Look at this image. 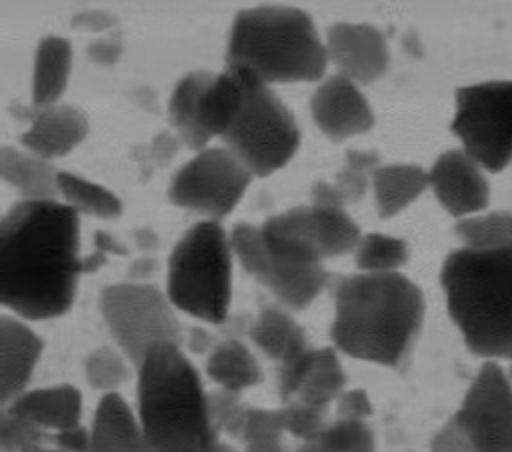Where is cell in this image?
<instances>
[{"label": "cell", "mask_w": 512, "mask_h": 452, "mask_svg": "<svg viewBox=\"0 0 512 452\" xmlns=\"http://www.w3.org/2000/svg\"><path fill=\"white\" fill-rule=\"evenodd\" d=\"M78 212L58 200H22L0 226V300L16 316L48 320L70 310L84 260Z\"/></svg>", "instance_id": "obj_1"}, {"label": "cell", "mask_w": 512, "mask_h": 452, "mask_svg": "<svg viewBox=\"0 0 512 452\" xmlns=\"http://www.w3.org/2000/svg\"><path fill=\"white\" fill-rule=\"evenodd\" d=\"M422 290L400 272L350 274L334 282L330 338L338 352L402 368L424 322Z\"/></svg>", "instance_id": "obj_2"}, {"label": "cell", "mask_w": 512, "mask_h": 452, "mask_svg": "<svg viewBox=\"0 0 512 452\" xmlns=\"http://www.w3.org/2000/svg\"><path fill=\"white\" fill-rule=\"evenodd\" d=\"M136 370V414L152 452H210L220 442L208 392L178 344L150 348Z\"/></svg>", "instance_id": "obj_3"}, {"label": "cell", "mask_w": 512, "mask_h": 452, "mask_svg": "<svg viewBox=\"0 0 512 452\" xmlns=\"http://www.w3.org/2000/svg\"><path fill=\"white\" fill-rule=\"evenodd\" d=\"M448 314L464 344L486 360L512 358V248H458L442 264Z\"/></svg>", "instance_id": "obj_4"}, {"label": "cell", "mask_w": 512, "mask_h": 452, "mask_svg": "<svg viewBox=\"0 0 512 452\" xmlns=\"http://www.w3.org/2000/svg\"><path fill=\"white\" fill-rule=\"evenodd\" d=\"M328 64L326 44L312 18L294 6H256L236 14L226 68L274 82H316Z\"/></svg>", "instance_id": "obj_5"}, {"label": "cell", "mask_w": 512, "mask_h": 452, "mask_svg": "<svg viewBox=\"0 0 512 452\" xmlns=\"http://www.w3.org/2000/svg\"><path fill=\"white\" fill-rule=\"evenodd\" d=\"M166 296L174 308L202 322H226L232 300V244L216 220L196 222L174 246Z\"/></svg>", "instance_id": "obj_6"}, {"label": "cell", "mask_w": 512, "mask_h": 452, "mask_svg": "<svg viewBox=\"0 0 512 452\" xmlns=\"http://www.w3.org/2000/svg\"><path fill=\"white\" fill-rule=\"evenodd\" d=\"M236 72L242 74L244 94L222 138L226 148H230L254 176H268L294 156L300 144V130L292 112L268 84L242 70Z\"/></svg>", "instance_id": "obj_7"}, {"label": "cell", "mask_w": 512, "mask_h": 452, "mask_svg": "<svg viewBox=\"0 0 512 452\" xmlns=\"http://www.w3.org/2000/svg\"><path fill=\"white\" fill-rule=\"evenodd\" d=\"M100 312L116 348L134 368L150 348L182 342L174 306L154 284L130 280L102 288Z\"/></svg>", "instance_id": "obj_8"}, {"label": "cell", "mask_w": 512, "mask_h": 452, "mask_svg": "<svg viewBox=\"0 0 512 452\" xmlns=\"http://www.w3.org/2000/svg\"><path fill=\"white\" fill-rule=\"evenodd\" d=\"M452 132L484 170L512 162V80H488L458 88Z\"/></svg>", "instance_id": "obj_9"}, {"label": "cell", "mask_w": 512, "mask_h": 452, "mask_svg": "<svg viewBox=\"0 0 512 452\" xmlns=\"http://www.w3.org/2000/svg\"><path fill=\"white\" fill-rule=\"evenodd\" d=\"M252 176L230 148H202L172 176L168 198L218 222L236 208Z\"/></svg>", "instance_id": "obj_10"}, {"label": "cell", "mask_w": 512, "mask_h": 452, "mask_svg": "<svg viewBox=\"0 0 512 452\" xmlns=\"http://www.w3.org/2000/svg\"><path fill=\"white\" fill-rule=\"evenodd\" d=\"M450 420L472 452H512V382L496 360L480 366Z\"/></svg>", "instance_id": "obj_11"}, {"label": "cell", "mask_w": 512, "mask_h": 452, "mask_svg": "<svg viewBox=\"0 0 512 452\" xmlns=\"http://www.w3.org/2000/svg\"><path fill=\"white\" fill-rule=\"evenodd\" d=\"M278 390L282 402H300L328 410L346 390V374L336 348H304L278 364Z\"/></svg>", "instance_id": "obj_12"}, {"label": "cell", "mask_w": 512, "mask_h": 452, "mask_svg": "<svg viewBox=\"0 0 512 452\" xmlns=\"http://www.w3.org/2000/svg\"><path fill=\"white\" fill-rule=\"evenodd\" d=\"M428 182L442 208L458 220L480 214L490 200L484 168L462 148L446 150L428 170Z\"/></svg>", "instance_id": "obj_13"}, {"label": "cell", "mask_w": 512, "mask_h": 452, "mask_svg": "<svg viewBox=\"0 0 512 452\" xmlns=\"http://www.w3.org/2000/svg\"><path fill=\"white\" fill-rule=\"evenodd\" d=\"M310 110L316 126L336 142L362 134L374 124L368 100L356 82L344 74H334L320 82L312 94Z\"/></svg>", "instance_id": "obj_14"}, {"label": "cell", "mask_w": 512, "mask_h": 452, "mask_svg": "<svg viewBox=\"0 0 512 452\" xmlns=\"http://www.w3.org/2000/svg\"><path fill=\"white\" fill-rule=\"evenodd\" d=\"M326 52L328 60L340 68V74L354 82L370 84L384 76L388 68L386 38L370 24H332L326 36Z\"/></svg>", "instance_id": "obj_15"}, {"label": "cell", "mask_w": 512, "mask_h": 452, "mask_svg": "<svg viewBox=\"0 0 512 452\" xmlns=\"http://www.w3.org/2000/svg\"><path fill=\"white\" fill-rule=\"evenodd\" d=\"M88 134L86 116L68 104H52L36 108L30 114V126L22 134V144L28 152L52 160L66 156Z\"/></svg>", "instance_id": "obj_16"}, {"label": "cell", "mask_w": 512, "mask_h": 452, "mask_svg": "<svg viewBox=\"0 0 512 452\" xmlns=\"http://www.w3.org/2000/svg\"><path fill=\"white\" fill-rule=\"evenodd\" d=\"M42 348L40 336L22 320L0 318V394L4 406L28 390Z\"/></svg>", "instance_id": "obj_17"}, {"label": "cell", "mask_w": 512, "mask_h": 452, "mask_svg": "<svg viewBox=\"0 0 512 452\" xmlns=\"http://www.w3.org/2000/svg\"><path fill=\"white\" fill-rule=\"evenodd\" d=\"M4 408L40 430L54 434L80 424L82 394L72 384L34 388L22 392Z\"/></svg>", "instance_id": "obj_18"}, {"label": "cell", "mask_w": 512, "mask_h": 452, "mask_svg": "<svg viewBox=\"0 0 512 452\" xmlns=\"http://www.w3.org/2000/svg\"><path fill=\"white\" fill-rule=\"evenodd\" d=\"M90 452H152L138 414L118 392L104 394L90 426Z\"/></svg>", "instance_id": "obj_19"}, {"label": "cell", "mask_w": 512, "mask_h": 452, "mask_svg": "<svg viewBox=\"0 0 512 452\" xmlns=\"http://www.w3.org/2000/svg\"><path fill=\"white\" fill-rule=\"evenodd\" d=\"M0 170L2 178L16 188L24 200H56L58 190V170L32 152H22L12 146H2L0 150Z\"/></svg>", "instance_id": "obj_20"}, {"label": "cell", "mask_w": 512, "mask_h": 452, "mask_svg": "<svg viewBox=\"0 0 512 452\" xmlns=\"http://www.w3.org/2000/svg\"><path fill=\"white\" fill-rule=\"evenodd\" d=\"M72 66L70 42L60 36H46L40 40L34 56L32 74V102L36 108L58 104L64 94Z\"/></svg>", "instance_id": "obj_21"}, {"label": "cell", "mask_w": 512, "mask_h": 452, "mask_svg": "<svg viewBox=\"0 0 512 452\" xmlns=\"http://www.w3.org/2000/svg\"><path fill=\"white\" fill-rule=\"evenodd\" d=\"M372 186L380 218H392L420 198L430 182L418 164H386L374 170Z\"/></svg>", "instance_id": "obj_22"}, {"label": "cell", "mask_w": 512, "mask_h": 452, "mask_svg": "<svg viewBox=\"0 0 512 452\" xmlns=\"http://www.w3.org/2000/svg\"><path fill=\"white\" fill-rule=\"evenodd\" d=\"M248 336L260 352L278 364L310 346L300 324L278 306L262 308L250 324Z\"/></svg>", "instance_id": "obj_23"}, {"label": "cell", "mask_w": 512, "mask_h": 452, "mask_svg": "<svg viewBox=\"0 0 512 452\" xmlns=\"http://www.w3.org/2000/svg\"><path fill=\"white\" fill-rule=\"evenodd\" d=\"M206 374L218 388L228 392H244L262 380V370L252 350L236 340L226 338L218 342L206 360Z\"/></svg>", "instance_id": "obj_24"}, {"label": "cell", "mask_w": 512, "mask_h": 452, "mask_svg": "<svg viewBox=\"0 0 512 452\" xmlns=\"http://www.w3.org/2000/svg\"><path fill=\"white\" fill-rule=\"evenodd\" d=\"M462 248L488 252L512 248V210H492L462 218L454 226Z\"/></svg>", "instance_id": "obj_25"}, {"label": "cell", "mask_w": 512, "mask_h": 452, "mask_svg": "<svg viewBox=\"0 0 512 452\" xmlns=\"http://www.w3.org/2000/svg\"><path fill=\"white\" fill-rule=\"evenodd\" d=\"M316 242L324 258L342 256L356 250L362 240L358 224L346 214L344 206L310 204Z\"/></svg>", "instance_id": "obj_26"}, {"label": "cell", "mask_w": 512, "mask_h": 452, "mask_svg": "<svg viewBox=\"0 0 512 452\" xmlns=\"http://www.w3.org/2000/svg\"><path fill=\"white\" fill-rule=\"evenodd\" d=\"M58 190L60 196H64V202L72 206L78 214L84 212L98 218H116L122 212V204L116 198V194L76 174L60 172Z\"/></svg>", "instance_id": "obj_27"}, {"label": "cell", "mask_w": 512, "mask_h": 452, "mask_svg": "<svg viewBox=\"0 0 512 452\" xmlns=\"http://www.w3.org/2000/svg\"><path fill=\"white\" fill-rule=\"evenodd\" d=\"M296 452H376V440L368 422L336 418L320 436L302 442Z\"/></svg>", "instance_id": "obj_28"}, {"label": "cell", "mask_w": 512, "mask_h": 452, "mask_svg": "<svg viewBox=\"0 0 512 452\" xmlns=\"http://www.w3.org/2000/svg\"><path fill=\"white\" fill-rule=\"evenodd\" d=\"M408 256L410 250L404 240L376 232L362 236L356 246V266L370 274L398 272V268L406 264Z\"/></svg>", "instance_id": "obj_29"}, {"label": "cell", "mask_w": 512, "mask_h": 452, "mask_svg": "<svg viewBox=\"0 0 512 452\" xmlns=\"http://www.w3.org/2000/svg\"><path fill=\"white\" fill-rule=\"evenodd\" d=\"M130 364L132 362L124 356L120 348L100 346L86 356L84 376L92 388L110 394L116 392L128 380Z\"/></svg>", "instance_id": "obj_30"}, {"label": "cell", "mask_w": 512, "mask_h": 452, "mask_svg": "<svg viewBox=\"0 0 512 452\" xmlns=\"http://www.w3.org/2000/svg\"><path fill=\"white\" fill-rule=\"evenodd\" d=\"M286 428L280 408H250L246 424L240 434V442L246 452H284L282 436Z\"/></svg>", "instance_id": "obj_31"}, {"label": "cell", "mask_w": 512, "mask_h": 452, "mask_svg": "<svg viewBox=\"0 0 512 452\" xmlns=\"http://www.w3.org/2000/svg\"><path fill=\"white\" fill-rule=\"evenodd\" d=\"M380 166L378 154L374 150H348L346 164L336 174L334 188L346 202L360 200L368 190V180H372L374 170Z\"/></svg>", "instance_id": "obj_32"}, {"label": "cell", "mask_w": 512, "mask_h": 452, "mask_svg": "<svg viewBox=\"0 0 512 452\" xmlns=\"http://www.w3.org/2000/svg\"><path fill=\"white\" fill-rule=\"evenodd\" d=\"M208 406H210V418L214 428L220 432H226L234 438H240L242 428L246 424L250 406H246L236 392L228 390H212L208 392Z\"/></svg>", "instance_id": "obj_33"}, {"label": "cell", "mask_w": 512, "mask_h": 452, "mask_svg": "<svg viewBox=\"0 0 512 452\" xmlns=\"http://www.w3.org/2000/svg\"><path fill=\"white\" fill-rule=\"evenodd\" d=\"M50 440V434L34 426L32 422L12 414L10 410H2L0 418V448L2 452H26L38 444Z\"/></svg>", "instance_id": "obj_34"}, {"label": "cell", "mask_w": 512, "mask_h": 452, "mask_svg": "<svg viewBox=\"0 0 512 452\" xmlns=\"http://www.w3.org/2000/svg\"><path fill=\"white\" fill-rule=\"evenodd\" d=\"M326 412L328 410H320L300 402H286L280 408L286 432L294 438H300L302 442H310L322 434V430L328 426Z\"/></svg>", "instance_id": "obj_35"}, {"label": "cell", "mask_w": 512, "mask_h": 452, "mask_svg": "<svg viewBox=\"0 0 512 452\" xmlns=\"http://www.w3.org/2000/svg\"><path fill=\"white\" fill-rule=\"evenodd\" d=\"M336 414L340 420H356L366 422L372 416L370 396L362 388L344 390L336 400Z\"/></svg>", "instance_id": "obj_36"}, {"label": "cell", "mask_w": 512, "mask_h": 452, "mask_svg": "<svg viewBox=\"0 0 512 452\" xmlns=\"http://www.w3.org/2000/svg\"><path fill=\"white\" fill-rule=\"evenodd\" d=\"M50 442L64 452H90V428L82 424L50 434Z\"/></svg>", "instance_id": "obj_37"}, {"label": "cell", "mask_w": 512, "mask_h": 452, "mask_svg": "<svg viewBox=\"0 0 512 452\" xmlns=\"http://www.w3.org/2000/svg\"><path fill=\"white\" fill-rule=\"evenodd\" d=\"M428 452H472L464 436L458 432L456 424L448 420L432 438Z\"/></svg>", "instance_id": "obj_38"}, {"label": "cell", "mask_w": 512, "mask_h": 452, "mask_svg": "<svg viewBox=\"0 0 512 452\" xmlns=\"http://www.w3.org/2000/svg\"><path fill=\"white\" fill-rule=\"evenodd\" d=\"M176 152H178V138H174V136L168 134V132H160V134L152 140V144H150V148H148L150 160H152L154 164H158V166L168 164V162L174 158Z\"/></svg>", "instance_id": "obj_39"}, {"label": "cell", "mask_w": 512, "mask_h": 452, "mask_svg": "<svg viewBox=\"0 0 512 452\" xmlns=\"http://www.w3.org/2000/svg\"><path fill=\"white\" fill-rule=\"evenodd\" d=\"M122 44L118 40H98L90 46V58L100 64H110L118 58Z\"/></svg>", "instance_id": "obj_40"}, {"label": "cell", "mask_w": 512, "mask_h": 452, "mask_svg": "<svg viewBox=\"0 0 512 452\" xmlns=\"http://www.w3.org/2000/svg\"><path fill=\"white\" fill-rule=\"evenodd\" d=\"M80 22L76 26H82V28H88V30H102L106 26H110V16L104 14V12H84L80 18Z\"/></svg>", "instance_id": "obj_41"}, {"label": "cell", "mask_w": 512, "mask_h": 452, "mask_svg": "<svg viewBox=\"0 0 512 452\" xmlns=\"http://www.w3.org/2000/svg\"><path fill=\"white\" fill-rule=\"evenodd\" d=\"M216 344H212V338L206 330L202 328H192L190 330V348L194 352H206V350H212Z\"/></svg>", "instance_id": "obj_42"}, {"label": "cell", "mask_w": 512, "mask_h": 452, "mask_svg": "<svg viewBox=\"0 0 512 452\" xmlns=\"http://www.w3.org/2000/svg\"><path fill=\"white\" fill-rule=\"evenodd\" d=\"M154 268H156V264H154L152 258L136 260V262L132 264V268H130V276H132V280H136V282H144V278H148V276L154 272Z\"/></svg>", "instance_id": "obj_43"}, {"label": "cell", "mask_w": 512, "mask_h": 452, "mask_svg": "<svg viewBox=\"0 0 512 452\" xmlns=\"http://www.w3.org/2000/svg\"><path fill=\"white\" fill-rule=\"evenodd\" d=\"M134 238H136L138 246H140V248H144V250H152V248H156V244H158L156 234H154L152 230H148V228H140V230H136V232H134Z\"/></svg>", "instance_id": "obj_44"}, {"label": "cell", "mask_w": 512, "mask_h": 452, "mask_svg": "<svg viewBox=\"0 0 512 452\" xmlns=\"http://www.w3.org/2000/svg\"><path fill=\"white\" fill-rule=\"evenodd\" d=\"M26 452H64V450L56 448L50 440H46L44 444H38V446H34V448H30V450H26Z\"/></svg>", "instance_id": "obj_45"}, {"label": "cell", "mask_w": 512, "mask_h": 452, "mask_svg": "<svg viewBox=\"0 0 512 452\" xmlns=\"http://www.w3.org/2000/svg\"><path fill=\"white\" fill-rule=\"evenodd\" d=\"M210 452H236V448H232V446L226 444V442H218Z\"/></svg>", "instance_id": "obj_46"}, {"label": "cell", "mask_w": 512, "mask_h": 452, "mask_svg": "<svg viewBox=\"0 0 512 452\" xmlns=\"http://www.w3.org/2000/svg\"><path fill=\"white\" fill-rule=\"evenodd\" d=\"M508 362H510V366H508V370H506V372H508V378H510V382H512V358H510Z\"/></svg>", "instance_id": "obj_47"}]
</instances>
